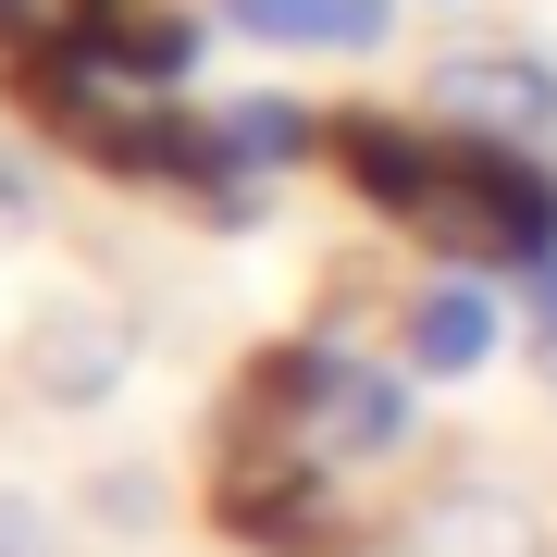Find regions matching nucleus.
Returning <instances> with one entry per match:
<instances>
[{"mask_svg":"<svg viewBox=\"0 0 557 557\" xmlns=\"http://www.w3.org/2000/svg\"><path fill=\"white\" fill-rule=\"evenodd\" d=\"M0 557H62V545H50V508H38V496H0Z\"/></svg>","mask_w":557,"mask_h":557,"instance_id":"6e6552de","label":"nucleus"},{"mask_svg":"<svg viewBox=\"0 0 557 557\" xmlns=\"http://www.w3.org/2000/svg\"><path fill=\"white\" fill-rule=\"evenodd\" d=\"M533 372H545V397H557V347H533Z\"/></svg>","mask_w":557,"mask_h":557,"instance_id":"9b49d317","label":"nucleus"},{"mask_svg":"<svg viewBox=\"0 0 557 557\" xmlns=\"http://www.w3.org/2000/svg\"><path fill=\"white\" fill-rule=\"evenodd\" d=\"M520 310H533V347H557V260H533V273H520Z\"/></svg>","mask_w":557,"mask_h":557,"instance_id":"1a4fd4ad","label":"nucleus"},{"mask_svg":"<svg viewBox=\"0 0 557 557\" xmlns=\"http://www.w3.org/2000/svg\"><path fill=\"white\" fill-rule=\"evenodd\" d=\"M124 372H137V322H124V310H100V298L38 310V335H25V384H38L50 409H100Z\"/></svg>","mask_w":557,"mask_h":557,"instance_id":"20e7f679","label":"nucleus"},{"mask_svg":"<svg viewBox=\"0 0 557 557\" xmlns=\"http://www.w3.org/2000/svg\"><path fill=\"white\" fill-rule=\"evenodd\" d=\"M409 557H545V520L508 483H434L409 508Z\"/></svg>","mask_w":557,"mask_h":557,"instance_id":"423d86ee","label":"nucleus"},{"mask_svg":"<svg viewBox=\"0 0 557 557\" xmlns=\"http://www.w3.org/2000/svg\"><path fill=\"white\" fill-rule=\"evenodd\" d=\"M25 211H38V174H25L13 149H0V223H25Z\"/></svg>","mask_w":557,"mask_h":557,"instance_id":"9d476101","label":"nucleus"},{"mask_svg":"<svg viewBox=\"0 0 557 557\" xmlns=\"http://www.w3.org/2000/svg\"><path fill=\"white\" fill-rule=\"evenodd\" d=\"M545 161H557V149H545Z\"/></svg>","mask_w":557,"mask_h":557,"instance_id":"f8f14e48","label":"nucleus"},{"mask_svg":"<svg viewBox=\"0 0 557 557\" xmlns=\"http://www.w3.org/2000/svg\"><path fill=\"white\" fill-rule=\"evenodd\" d=\"M248 409L273 421V434L310 458V471H372V458H397V446H409V384L384 372V359L335 347V335H310V347L260 359Z\"/></svg>","mask_w":557,"mask_h":557,"instance_id":"f03ea898","label":"nucleus"},{"mask_svg":"<svg viewBox=\"0 0 557 557\" xmlns=\"http://www.w3.org/2000/svg\"><path fill=\"white\" fill-rule=\"evenodd\" d=\"M322 149L372 186L384 223H409V236L446 248L458 273H483V260L533 273V260H557V174L533 149L446 137V124H421V112H335Z\"/></svg>","mask_w":557,"mask_h":557,"instance_id":"f257e3e1","label":"nucleus"},{"mask_svg":"<svg viewBox=\"0 0 557 557\" xmlns=\"http://www.w3.org/2000/svg\"><path fill=\"white\" fill-rule=\"evenodd\" d=\"M496 335H508V310H496V285H483V273H434V285L397 310V359H409V372H434V384L483 372Z\"/></svg>","mask_w":557,"mask_h":557,"instance_id":"39448f33","label":"nucleus"},{"mask_svg":"<svg viewBox=\"0 0 557 557\" xmlns=\"http://www.w3.org/2000/svg\"><path fill=\"white\" fill-rule=\"evenodd\" d=\"M409 112L446 124V137H483V149H557V62L520 38H471L421 75Z\"/></svg>","mask_w":557,"mask_h":557,"instance_id":"7ed1b4c3","label":"nucleus"},{"mask_svg":"<svg viewBox=\"0 0 557 557\" xmlns=\"http://www.w3.org/2000/svg\"><path fill=\"white\" fill-rule=\"evenodd\" d=\"M236 13V38H273V50H384V25H397V0H223Z\"/></svg>","mask_w":557,"mask_h":557,"instance_id":"0eeeda50","label":"nucleus"}]
</instances>
